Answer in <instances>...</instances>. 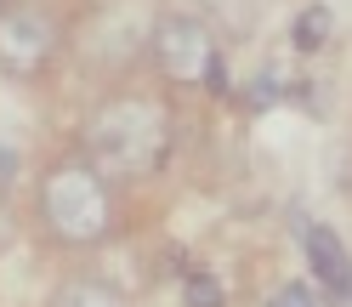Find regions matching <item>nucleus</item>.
Here are the masks:
<instances>
[{
    "instance_id": "0eeeda50",
    "label": "nucleus",
    "mask_w": 352,
    "mask_h": 307,
    "mask_svg": "<svg viewBox=\"0 0 352 307\" xmlns=\"http://www.w3.org/2000/svg\"><path fill=\"white\" fill-rule=\"evenodd\" d=\"M267 307H329V301H324L307 279H290V284H278V290L267 296Z\"/></svg>"
},
{
    "instance_id": "20e7f679",
    "label": "nucleus",
    "mask_w": 352,
    "mask_h": 307,
    "mask_svg": "<svg viewBox=\"0 0 352 307\" xmlns=\"http://www.w3.org/2000/svg\"><path fill=\"white\" fill-rule=\"evenodd\" d=\"M52 52H57V29L40 6H6L0 12V69L6 74L29 80L52 63Z\"/></svg>"
},
{
    "instance_id": "f257e3e1",
    "label": "nucleus",
    "mask_w": 352,
    "mask_h": 307,
    "mask_svg": "<svg viewBox=\"0 0 352 307\" xmlns=\"http://www.w3.org/2000/svg\"><path fill=\"white\" fill-rule=\"evenodd\" d=\"M85 160L108 182H148L170 165V114L153 97H108L85 120Z\"/></svg>"
},
{
    "instance_id": "7ed1b4c3",
    "label": "nucleus",
    "mask_w": 352,
    "mask_h": 307,
    "mask_svg": "<svg viewBox=\"0 0 352 307\" xmlns=\"http://www.w3.org/2000/svg\"><path fill=\"white\" fill-rule=\"evenodd\" d=\"M148 52H153V69H160L170 85H205L216 80V34L205 29V17H160L148 34Z\"/></svg>"
},
{
    "instance_id": "6e6552de",
    "label": "nucleus",
    "mask_w": 352,
    "mask_h": 307,
    "mask_svg": "<svg viewBox=\"0 0 352 307\" xmlns=\"http://www.w3.org/2000/svg\"><path fill=\"white\" fill-rule=\"evenodd\" d=\"M188 307H222V290H216L210 273H193L188 279Z\"/></svg>"
},
{
    "instance_id": "f03ea898",
    "label": "nucleus",
    "mask_w": 352,
    "mask_h": 307,
    "mask_svg": "<svg viewBox=\"0 0 352 307\" xmlns=\"http://www.w3.org/2000/svg\"><path fill=\"white\" fill-rule=\"evenodd\" d=\"M40 222L57 245H97L114 228V200L108 177L91 160H57L40 177Z\"/></svg>"
},
{
    "instance_id": "423d86ee",
    "label": "nucleus",
    "mask_w": 352,
    "mask_h": 307,
    "mask_svg": "<svg viewBox=\"0 0 352 307\" xmlns=\"http://www.w3.org/2000/svg\"><path fill=\"white\" fill-rule=\"evenodd\" d=\"M52 307H125V296L114 284H102V279H69L52 296Z\"/></svg>"
},
{
    "instance_id": "39448f33",
    "label": "nucleus",
    "mask_w": 352,
    "mask_h": 307,
    "mask_svg": "<svg viewBox=\"0 0 352 307\" xmlns=\"http://www.w3.org/2000/svg\"><path fill=\"white\" fill-rule=\"evenodd\" d=\"M301 245H307V256H313V273L324 279V290L329 296H346L352 290V256H346V245L329 228H318V222H307L301 228Z\"/></svg>"
},
{
    "instance_id": "9d476101",
    "label": "nucleus",
    "mask_w": 352,
    "mask_h": 307,
    "mask_svg": "<svg viewBox=\"0 0 352 307\" xmlns=\"http://www.w3.org/2000/svg\"><path fill=\"white\" fill-rule=\"evenodd\" d=\"M12 239V216H6V205H0V245Z\"/></svg>"
},
{
    "instance_id": "1a4fd4ad",
    "label": "nucleus",
    "mask_w": 352,
    "mask_h": 307,
    "mask_svg": "<svg viewBox=\"0 0 352 307\" xmlns=\"http://www.w3.org/2000/svg\"><path fill=\"white\" fill-rule=\"evenodd\" d=\"M324 23H329V12H324V6L301 12V34H296V46H318V40H324Z\"/></svg>"
}]
</instances>
